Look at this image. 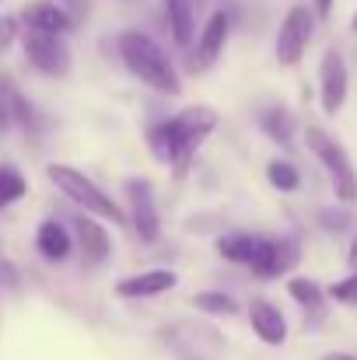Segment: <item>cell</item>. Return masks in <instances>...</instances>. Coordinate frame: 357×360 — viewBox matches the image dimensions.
I'll return each mask as SVG.
<instances>
[{
    "label": "cell",
    "instance_id": "6da1fadb",
    "mask_svg": "<svg viewBox=\"0 0 357 360\" xmlns=\"http://www.w3.org/2000/svg\"><path fill=\"white\" fill-rule=\"evenodd\" d=\"M214 126H218V112H214V109L193 105V109H186V112L172 116V120L158 122V126L151 129V143H154V150L161 154V161H168V165L175 168V175H186V168H189L196 147L211 136Z\"/></svg>",
    "mask_w": 357,
    "mask_h": 360
},
{
    "label": "cell",
    "instance_id": "7a4b0ae2",
    "mask_svg": "<svg viewBox=\"0 0 357 360\" xmlns=\"http://www.w3.org/2000/svg\"><path fill=\"white\" fill-rule=\"evenodd\" d=\"M218 252L232 262L249 266L263 280H273V276L287 273L298 262V245L294 241H273L259 238V235H228V238L218 241Z\"/></svg>",
    "mask_w": 357,
    "mask_h": 360
},
{
    "label": "cell",
    "instance_id": "3957f363",
    "mask_svg": "<svg viewBox=\"0 0 357 360\" xmlns=\"http://www.w3.org/2000/svg\"><path fill=\"white\" fill-rule=\"evenodd\" d=\"M119 56H123L126 70L137 74L154 91H161V95H179L182 91V81H179L175 67L168 63L165 49L151 35H144V32H123L119 35Z\"/></svg>",
    "mask_w": 357,
    "mask_h": 360
},
{
    "label": "cell",
    "instance_id": "277c9868",
    "mask_svg": "<svg viewBox=\"0 0 357 360\" xmlns=\"http://www.w3.org/2000/svg\"><path fill=\"white\" fill-rule=\"evenodd\" d=\"M46 175L53 179V186L67 196V200H74L84 214H99V217H109V221H123V214H119L116 200L113 196H106L84 172H77V168H67V165H49L46 168Z\"/></svg>",
    "mask_w": 357,
    "mask_h": 360
},
{
    "label": "cell",
    "instance_id": "5b68a950",
    "mask_svg": "<svg viewBox=\"0 0 357 360\" xmlns=\"http://www.w3.org/2000/svg\"><path fill=\"white\" fill-rule=\"evenodd\" d=\"M305 140H308V150H312V154L322 161V168L330 172L333 189H337V200L354 203L357 200V172H354V165H351V158H347V150H344L326 129H319V126H308V129H305Z\"/></svg>",
    "mask_w": 357,
    "mask_h": 360
},
{
    "label": "cell",
    "instance_id": "8992f818",
    "mask_svg": "<svg viewBox=\"0 0 357 360\" xmlns=\"http://www.w3.org/2000/svg\"><path fill=\"white\" fill-rule=\"evenodd\" d=\"M25 56H28V63H32L35 70H42V74H53V77L70 74V49H67L63 39L53 35V32H35V28H28V32H25Z\"/></svg>",
    "mask_w": 357,
    "mask_h": 360
},
{
    "label": "cell",
    "instance_id": "52a82bcc",
    "mask_svg": "<svg viewBox=\"0 0 357 360\" xmlns=\"http://www.w3.org/2000/svg\"><path fill=\"white\" fill-rule=\"evenodd\" d=\"M308 42H312V11L305 4H294L280 25V35H277V60L284 67H294L305 56Z\"/></svg>",
    "mask_w": 357,
    "mask_h": 360
},
{
    "label": "cell",
    "instance_id": "ba28073f",
    "mask_svg": "<svg viewBox=\"0 0 357 360\" xmlns=\"http://www.w3.org/2000/svg\"><path fill=\"white\" fill-rule=\"evenodd\" d=\"M319 88H322V109L337 116L347 98V63L337 49H330L319 63Z\"/></svg>",
    "mask_w": 357,
    "mask_h": 360
},
{
    "label": "cell",
    "instance_id": "9c48e42d",
    "mask_svg": "<svg viewBox=\"0 0 357 360\" xmlns=\"http://www.w3.org/2000/svg\"><path fill=\"white\" fill-rule=\"evenodd\" d=\"M228 32H232V18H228V11H214L211 18H207V28H203V35H200V46H196V56H193V67H211L218 56H221V49H225V42H228Z\"/></svg>",
    "mask_w": 357,
    "mask_h": 360
},
{
    "label": "cell",
    "instance_id": "30bf717a",
    "mask_svg": "<svg viewBox=\"0 0 357 360\" xmlns=\"http://www.w3.org/2000/svg\"><path fill=\"white\" fill-rule=\"evenodd\" d=\"M249 322H252V333H256L263 343H270V347H280V343L287 340V322H284V311H280L277 304L263 301V297L249 304Z\"/></svg>",
    "mask_w": 357,
    "mask_h": 360
},
{
    "label": "cell",
    "instance_id": "8fae6325",
    "mask_svg": "<svg viewBox=\"0 0 357 360\" xmlns=\"http://www.w3.org/2000/svg\"><path fill=\"white\" fill-rule=\"evenodd\" d=\"M70 224H74V235H77L81 255H84V262H88V266H99V262H106V259H109L113 241H109V235H106V228H102V224H95V221H92V217H84V214H77Z\"/></svg>",
    "mask_w": 357,
    "mask_h": 360
},
{
    "label": "cell",
    "instance_id": "7c38bea8",
    "mask_svg": "<svg viewBox=\"0 0 357 360\" xmlns=\"http://www.w3.org/2000/svg\"><path fill=\"white\" fill-rule=\"evenodd\" d=\"M21 21L28 28H35V32H53V35H63L74 25V18L60 4H53V0H32V4H25Z\"/></svg>",
    "mask_w": 357,
    "mask_h": 360
},
{
    "label": "cell",
    "instance_id": "4fadbf2b",
    "mask_svg": "<svg viewBox=\"0 0 357 360\" xmlns=\"http://www.w3.org/2000/svg\"><path fill=\"white\" fill-rule=\"evenodd\" d=\"M179 283V276L172 269H147V273H137V276H126L116 283L119 297H158L165 290H172Z\"/></svg>",
    "mask_w": 357,
    "mask_h": 360
},
{
    "label": "cell",
    "instance_id": "5bb4252c",
    "mask_svg": "<svg viewBox=\"0 0 357 360\" xmlns=\"http://www.w3.org/2000/svg\"><path fill=\"white\" fill-rule=\"evenodd\" d=\"M126 193H130V203H133V224H137L140 238L154 241L158 238V214H154V200H151L147 182H130Z\"/></svg>",
    "mask_w": 357,
    "mask_h": 360
},
{
    "label": "cell",
    "instance_id": "9a60e30c",
    "mask_svg": "<svg viewBox=\"0 0 357 360\" xmlns=\"http://www.w3.org/2000/svg\"><path fill=\"white\" fill-rule=\"evenodd\" d=\"M165 11H168V25H172L175 46H189L193 42V28H196L193 0H165Z\"/></svg>",
    "mask_w": 357,
    "mask_h": 360
},
{
    "label": "cell",
    "instance_id": "2e32d148",
    "mask_svg": "<svg viewBox=\"0 0 357 360\" xmlns=\"http://www.w3.org/2000/svg\"><path fill=\"white\" fill-rule=\"evenodd\" d=\"M35 245H39V252L46 255V259H67L70 255V235H67V228L60 224V221H42L39 224V235H35Z\"/></svg>",
    "mask_w": 357,
    "mask_h": 360
},
{
    "label": "cell",
    "instance_id": "e0dca14e",
    "mask_svg": "<svg viewBox=\"0 0 357 360\" xmlns=\"http://www.w3.org/2000/svg\"><path fill=\"white\" fill-rule=\"evenodd\" d=\"M259 126L266 129L270 140H277V143H284V147L294 140V116H291L287 109H280V105L263 109V112H259Z\"/></svg>",
    "mask_w": 357,
    "mask_h": 360
},
{
    "label": "cell",
    "instance_id": "ac0fdd59",
    "mask_svg": "<svg viewBox=\"0 0 357 360\" xmlns=\"http://www.w3.org/2000/svg\"><path fill=\"white\" fill-rule=\"evenodd\" d=\"M266 179H270V186L280 189V193H294V189L301 186L298 168L287 165V161H270V165H266Z\"/></svg>",
    "mask_w": 357,
    "mask_h": 360
},
{
    "label": "cell",
    "instance_id": "d6986e66",
    "mask_svg": "<svg viewBox=\"0 0 357 360\" xmlns=\"http://www.w3.org/2000/svg\"><path fill=\"white\" fill-rule=\"evenodd\" d=\"M193 304L203 308V311H211V315H235L238 311L235 297H228V294H221V290H203V294L193 297Z\"/></svg>",
    "mask_w": 357,
    "mask_h": 360
},
{
    "label": "cell",
    "instance_id": "ffe728a7",
    "mask_svg": "<svg viewBox=\"0 0 357 360\" xmlns=\"http://www.w3.org/2000/svg\"><path fill=\"white\" fill-rule=\"evenodd\" d=\"M287 290H291V297H294L298 304H305V308H319V304H322V290H319L315 280L294 276V280L287 283Z\"/></svg>",
    "mask_w": 357,
    "mask_h": 360
},
{
    "label": "cell",
    "instance_id": "44dd1931",
    "mask_svg": "<svg viewBox=\"0 0 357 360\" xmlns=\"http://www.w3.org/2000/svg\"><path fill=\"white\" fill-rule=\"evenodd\" d=\"M25 179L14 172V168H0V207H7V203H14V200H21L25 196Z\"/></svg>",
    "mask_w": 357,
    "mask_h": 360
},
{
    "label": "cell",
    "instance_id": "7402d4cb",
    "mask_svg": "<svg viewBox=\"0 0 357 360\" xmlns=\"http://www.w3.org/2000/svg\"><path fill=\"white\" fill-rule=\"evenodd\" d=\"M330 297L340 301V304H357V273H351V276L340 280V283H333V287H330Z\"/></svg>",
    "mask_w": 357,
    "mask_h": 360
},
{
    "label": "cell",
    "instance_id": "603a6c76",
    "mask_svg": "<svg viewBox=\"0 0 357 360\" xmlns=\"http://www.w3.org/2000/svg\"><path fill=\"white\" fill-rule=\"evenodd\" d=\"M14 35H18V21L14 18H0V53L14 42Z\"/></svg>",
    "mask_w": 357,
    "mask_h": 360
},
{
    "label": "cell",
    "instance_id": "cb8c5ba5",
    "mask_svg": "<svg viewBox=\"0 0 357 360\" xmlns=\"http://www.w3.org/2000/svg\"><path fill=\"white\" fill-rule=\"evenodd\" d=\"M315 11H319V14L326 18V14L333 11V0H315Z\"/></svg>",
    "mask_w": 357,
    "mask_h": 360
},
{
    "label": "cell",
    "instance_id": "d4e9b609",
    "mask_svg": "<svg viewBox=\"0 0 357 360\" xmlns=\"http://www.w3.org/2000/svg\"><path fill=\"white\" fill-rule=\"evenodd\" d=\"M347 262H351V269H357V238L351 241V252H347Z\"/></svg>",
    "mask_w": 357,
    "mask_h": 360
},
{
    "label": "cell",
    "instance_id": "484cf974",
    "mask_svg": "<svg viewBox=\"0 0 357 360\" xmlns=\"http://www.w3.org/2000/svg\"><path fill=\"white\" fill-rule=\"evenodd\" d=\"M322 360H357V357H351V354H330V357H322Z\"/></svg>",
    "mask_w": 357,
    "mask_h": 360
},
{
    "label": "cell",
    "instance_id": "4316f807",
    "mask_svg": "<svg viewBox=\"0 0 357 360\" xmlns=\"http://www.w3.org/2000/svg\"><path fill=\"white\" fill-rule=\"evenodd\" d=\"M354 32H357V14H354Z\"/></svg>",
    "mask_w": 357,
    "mask_h": 360
}]
</instances>
